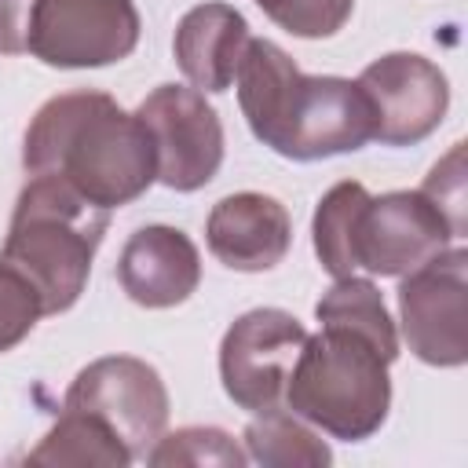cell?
<instances>
[{
  "instance_id": "1",
  "label": "cell",
  "mask_w": 468,
  "mask_h": 468,
  "mask_svg": "<svg viewBox=\"0 0 468 468\" xmlns=\"http://www.w3.org/2000/svg\"><path fill=\"white\" fill-rule=\"evenodd\" d=\"M22 168L55 176L102 208H121L157 179L150 132L106 91H66L48 99L22 139Z\"/></svg>"
},
{
  "instance_id": "2",
  "label": "cell",
  "mask_w": 468,
  "mask_h": 468,
  "mask_svg": "<svg viewBox=\"0 0 468 468\" xmlns=\"http://www.w3.org/2000/svg\"><path fill=\"white\" fill-rule=\"evenodd\" d=\"M234 80L249 132L289 161L355 154L373 139V110L358 80L307 77L267 37H249Z\"/></svg>"
},
{
  "instance_id": "3",
  "label": "cell",
  "mask_w": 468,
  "mask_h": 468,
  "mask_svg": "<svg viewBox=\"0 0 468 468\" xmlns=\"http://www.w3.org/2000/svg\"><path fill=\"white\" fill-rule=\"evenodd\" d=\"M314 252L325 274L402 278L450 249L461 230L424 190H391L373 197L362 183L329 186L311 219Z\"/></svg>"
},
{
  "instance_id": "4",
  "label": "cell",
  "mask_w": 468,
  "mask_h": 468,
  "mask_svg": "<svg viewBox=\"0 0 468 468\" xmlns=\"http://www.w3.org/2000/svg\"><path fill=\"white\" fill-rule=\"evenodd\" d=\"M106 227L110 208L88 201L55 176H29L15 201L0 263L26 278L44 314H62L88 289Z\"/></svg>"
},
{
  "instance_id": "5",
  "label": "cell",
  "mask_w": 468,
  "mask_h": 468,
  "mask_svg": "<svg viewBox=\"0 0 468 468\" xmlns=\"http://www.w3.org/2000/svg\"><path fill=\"white\" fill-rule=\"evenodd\" d=\"M399 358L395 347L347 329L329 325L300 347L289 384H285V410H292L311 428L344 439L362 442L380 431L391 410V380L388 366Z\"/></svg>"
},
{
  "instance_id": "6",
  "label": "cell",
  "mask_w": 468,
  "mask_h": 468,
  "mask_svg": "<svg viewBox=\"0 0 468 468\" xmlns=\"http://www.w3.org/2000/svg\"><path fill=\"white\" fill-rule=\"evenodd\" d=\"M66 410H80L110 428L132 461L146 457L168 424V388L161 373L132 355L88 362L62 395Z\"/></svg>"
},
{
  "instance_id": "7",
  "label": "cell",
  "mask_w": 468,
  "mask_h": 468,
  "mask_svg": "<svg viewBox=\"0 0 468 468\" xmlns=\"http://www.w3.org/2000/svg\"><path fill=\"white\" fill-rule=\"evenodd\" d=\"M399 322L410 351L439 369L468 362V249L450 245L402 274Z\"/></svg>"
},
{
  "instance_id": "8",
  "label": "cell",
  "mask_w": 468,
  "mask_h": 468,
  "mask_svg": "<svg viewBox=\"0 0 468 468\" xmlns=\"http://www.w3.org/2000/svg\"><path fill=\"white\" fill-rule=\"evenodd\" d=\"M303 340V322L282 307H252L238 314L219 340V380L227 399L245 413L282 406Z\"/></svg>"
},
{
  "instance_id": "9",
  "label": "cell",
  "mask_w": 468,
  "mask_h": 468,
  "mask_svg": "<svg viewBox=\"0 0 468 468\" xmlns=\"http://www.w3.org/2000/svg\"><path fill=\"white\" fill-rule=\"evenodd\" d=\"M139 29L132 0H37L26 51L55 69H99L128 58Z\"/></svg>"
},
{
  "instance_id": "10",
  "label": "cell",
  "mask_w": 468,
  "mask_h": 468,
  "mask_svg": "<svg viewBox=\"0 0 468 468\" xmlns=\"http://www.w3.org/2000/svg\"><path fill=\"white\" fill-rule=\"evenodd\" d=\"M154 143L157 183L194 194L216 179L223 165V124L205 91L186 84H157L135 110Z\"/></svg>"
},
{
  "instance_id": "11",
  "label": "cell",
  "mask_w": 468,
  "mask_h": 468,
  "mask_svg": "<svg viewBox=\"0 0 468 468\" xmlns=\"http://www.w3.org/2000/svg\"><path fill=\"white\" fill-rule=\"evenodd\" d=\"M358 88L373 110V139L384 146H413L428 139L450 110L446 73L417 51H388L358 73Z\"/></svg>"
},
{
  "instance_id": "12",
  "label": "cell",
  "mask_w": 468,
  "mask_h": 468,
  "mask_svg": "<svg viewBox=\"0 0 468 468\" xmlns=\"http://www.w3.org/2000/svg\"><path fill=\"white\" fill-rule=\"evenodd\" d=\"M205 241L223 267L260 274L285 260L292 245V219L278 197L241 190L212 205L205 219Z\"/></svg>"
},
{
  "instance_id": "13",
  "label": "cell",
  "mask_w": 468,
  "mask_h": 468,
  "mask_svg": "<svg viewBox=\"0 0 468 468\" xmlns=\"http://www.w3.org/2000/svg\"><path fill=\"white\" fill-rule=\"evenodd\" d=\"M117 282L139 307H176L201 285L197 245L190 241V234L168 223L139 227L117 256Z\"/></svg>"
},
{
  "instance_id": "14",
  "label": "cell",
  "mask_w": 468,
  "mask_h": 468,
  "mask_svg": "<svg viewBox=\"0 0 468 468\" xmlns=\"http://www.w3.org/2000/svg\"><path fill=\"white\" fill-rule=\"evenodd\" d=\"M249 44V22L230 4L190 7L172 37L176 66L197 91H227Z\"/></svg>"
},
{
  "instance_id": "15",
  "label": "cell",
  "mask_w": 468,
  "mask_h": 468,
  "mask_svg": "<svg viewBox=\"0 0 468 468\" xmlns=\"http://www.w3.org/2000/svg\"><path fill=\"white\" fill-rule=\"evenodd\" d=\"M245 453L263 468H325L333 450L292 410H263L245 428Z\"/></svg>"
},
{
  "instance_id": "16",
  "label": "cell",
  "mask_w": 468,
  "mask_h": 468,
  "mask_svg": "<svg viewBox=\"0 0 468 468\" xmlns=\"http://www.w3.org/2000/svg\"><path fill=\"white\" fill-rule=\"evenodd\" d=\"M26 461L29 464H106V468H124V464H132V453L95 417L62 406L58 420L26 453Z\"/></svg>"
},
{
  "instance_id": "17",
  "label": "cell",
  "mask_w": 468,
  "mask_h": 468,
  "mask_svg": "<svg viewBox=\"0 0 468 468\" xmlns=\"http://www.w3.org/2000/svg\"><path fill=\"white\" fill-rule=\"evenodd\" d=\"M245 461H249V453L234 442V435L223 428H212V424H190V428H179L172 435H161L146 453V464H154V468H168V464L241 468Z\"/></svg>"
},
{
  "instance_id": "18",
  "label": "cell",
  "mask_w": 468,
  "mask_h": 468,
  "mask_svg": "<svg viewBox=\"0 0 468 468\" xmlns=\"http://www.w3.org/2000/svg\"><path fill=\"white\" fill-rule=\"evenodd\" d=\"M260 11L292 37L322 40L347 26L355 0H256Z\"/></svg>"
},
{
  "instance_id": "19",
  "label": "cell",
  "mask_w": 468,
  "mask_h": 468,
  "mask_svg": "<svg viewBox=\"0 0 468 468\" xmlns=\"http://www.w3.org/2000/svg\"><path fill=\"white\" fill-rule=\"evenodd\" d=\"M37 318H44L37 292L26 285V278L0 263V355L18 347L33 333Z\"/></svg>"
},
{
  "instance_id": "20",
  "label": "cell",
  "mask_w": 468,
  "mask_h": 468,
  "mask_svg": "<svg viewBox=\"0 0 468 468\" xmlns=\"http://www.w3.org/2000/svg\"><path fill=\"white\" fill-rule=\"evenodd\" d=\"M461 157H464V143H457L424 179V194L450 216V223L464 234V168H461Z\"/></svg>"
},
{
  "instance_id": "21",
  "label": "cell",
  "mask_w": 468,
  "mask_h": 468,
  "mask_svg": "<svg viewBox=\"0 0 468 468\" xmlns=\"http://www.w3.org/2000/svg\"><path fill=\"white\" fill-rule=\"evenodd\" d=\"M37 0H0V55H26Z\"/></svg>"
}]
</instances>
